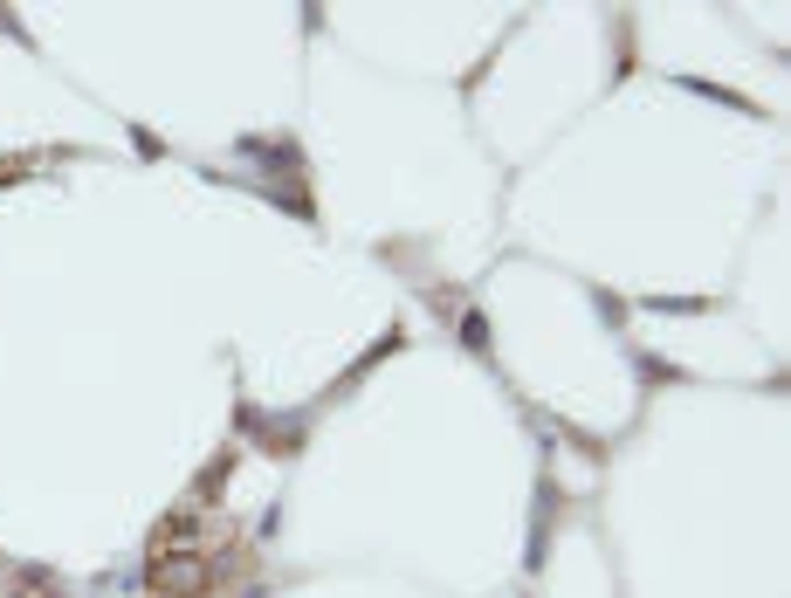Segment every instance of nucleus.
Returning <instances> with one entry per match:
<instances>
[{"label": "nucleus", "mask_w": 791, "mask_h": 598, "mask_svg": "<svg viewBox=\"0 0 791 598\" xmlns=\"http://www.w3.org/2000/svg\"><path fill=\"white\" fill-rule=\"evenodd\" d=\"M152 550H166V557H207V565H227V550H234V523L221 509H173L166 523H158Z\"/></svg>", "instance_id": "nucleus-1"}, {"label": "nucleus", "mask_w": 791, "mask_h": 598, "mask_svg": "<svg viewBox=\"0 0 791 598\" xmlns=\"http://www.w3.org/2000/svg\"><path fill=\"white\" fill-rule=\"evenodd\" d=\"M145 585L158 598H207L221 585V565H207V557H166V550H152L145 557Z\"/></svg>", "instance_id": "nucleus-2"}]
</instances>
